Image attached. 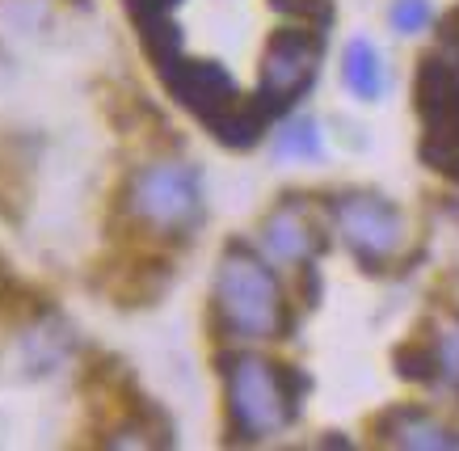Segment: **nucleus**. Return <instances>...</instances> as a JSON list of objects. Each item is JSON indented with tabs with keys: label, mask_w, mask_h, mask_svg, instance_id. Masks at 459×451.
<instances>
[{
	"label": "nucleus",
	"mask_w": 459,
	"mask_h": 451,
	"mask_svg": "<svg viewBox=\"0 0 459 451\" xmlns=\"http://www.w3.org/2000/svg\"><path fill=\"white\" fill-rule=\"evenodd\" d=\"M215 321L240 342H270L287 334V299L279 274L253 254L245 240H232L215 270Z\"/></svg>",
	"instance_id": "nucleus-1"
},
{
	"label": "nucleus",
	"mask_w": 459,
	"mask_h": 451,
	"mask_svg": "<svg viewBox=\"0 0 459 451\" xmlns=\"http://www.w3.org/2000/svg\"><path fill=\"white\" fill-rule=\"evenodd\" d=\"M228 380V430L237 438H270L299 418V396L307 393V376L282 371L257 354H232L223 367Z\"/></svg>",
	"instance_id": "nucleus-2"
},
{
	"label": "nucleus",
	"mask_w": 459,
	"mask_h": 451,
	"mask_svg": "<svg viewBox=\"0 0 459 451\" xmlns=\"http://www.w3.org/2000/svg\"><path fill=\"white\" fill-rule=\"evenodd\" d=\"M123 212L160 240L195 237V228L207 215L203 182L190 165H178V160L140 165L123 186Z\"/></svg>",
	"instance_id": "nucleus-3"
},
{
	"label": "nucleus",
	"mask_w": 459,
	"mask_h": 451,
	"mask_svg": "<svg viewBox=\"0 0 459 451\" xmlns=\"http://www.w3.org/2000/svg\"><path fill=\"white\" fill-rule=\"evenodd\" d=\"M320 56H325V30L304 26V22H299V26H282L265 39L257 98H262V106L274 114V118L287 114L295 101L312 89Z\"/></svg>",
	"instance_id": "nucleus-4"
},
{
	"label": "nucleus",
	"mask_w": 459,
	"mask_h": 451,
	"mask_svg": "<svg viewBox=\"0 0 459 451\" xmlns=\"http://www.w3.org/2000/svg\"><path fill=\"white\" fill-rule=\"evenodd\" d=\"M333 224L350 245V254L367 270L388 266L404 245V215L396 212V203H388L384 195H371V190H354V195L337 198Z\"/></svg>",
	"instance_id": "nucleus-5"
},
{
	"label": "nucleus",
	"mask_w": 459,
	"mask_h": 451,
	"mask_svg": "<svg viewBox=\"0 0 459 451\" xmlns=\"http://www.w3.org/2000/svg\"><path fill=\"white\" fill-rule=\"evenodd\" d=\"M160 81H165L169 98L178 101L181 110H190L195 118H203V123H211V118H220L232 101L240 98L237 81H232V72L223 68V64H215V59H169V64H160Z\"/></svg>",
	"instance_id": "nucleus-6"
},
{
	"label": "nucleus",
	"mask_w": 459,
	"mask_h": 451,
	"mask_svg": "<svg viewBox=\"0 0 459 451\" xmlns=\"http://www.w3.org/2000/svg\"><path fill=\"white\" fill-rule=\"evenodd\" d=\"M262 232H265V245L274 249V257L295 262V266L316 262L329 249V232L320 224L316 207L307 203V195H282L274 203V212L265 215Z\"/></svg>",
	"instance_id": "nucleus-7"
},
{
	"label": "nucleus",
	"mask_w": 459,
	"mask_h": 451,
	"mask_svg": "<svg viewBox=\"0 0 459 451\" xmlns=\"http://www.w3.org/2000/svg\"><path fill=\"white\" fill-rule=\"evenodd\" d=\"M169 279H173V270H169L165 257L126 254V257H118V262H110V266H101L98 287L114 304L135 308V304H152V299L165 296Z\"/></svg>",
	"instance_id": "nucleus-8"
},
{
	"label": "nucleus",
	"mask_w": 459,
	"mask_h": 451,
	"mask_svg": "<svg viewBox=\"0 0 459 451\" xmlns=\"http://www.w3.org/2000/svg\"><path fill=\"white\" fill-rule=\"evenodd\" d=\"M371 430L379 435V443L388 447H409V451H451L459 447V435L443 418H434L426 409L418 405H396V409H384Z\"/></svg>",
	"instance_id": "nucleus-9"
},
{
	"label": "nucleus",
	"mask_w": 459,
	"mask_h": 451,
	"mask_svg": "<svg viewBox=\"0 0 459 451\" xmlns=\"http://www.w3.org/2000/svg\"><path fill=\"white\" fill-rule=\"evenodd\" d=\"M270 118H274V114L265 110L257 93H253V98H245V93H240V98L220 114V118H211L207 131L223 143V148H253V143L265 135Z\"/></svg>",
	"instance_id": "nucleus-10"
},
{
	"label": "nucleus",
	"mask_w": 459,
	"mask_h": 451,
	"mask_svg": "<svg viewBox=\"0 0 459 451\" xmlns=\"http://www.w3.org/2000/svg\"><path fill=\"white\" fill-rule=\"evenodd\" d=\"M342 81L359 101H379L384 93V64L371 39H350L342 56Z\"/></svg>",
	"instance_id": "nucleus-11"
},
{
	"label": "nucleus",
	"mask_w": 459,
	"mask_h": 451,
	"mask_svg": "<svg viewBox=\"0 0 459 451\" xmlns=\"http://www.w3.org/2000/svg\"><path fill=\"white\" fill-rule=\"evenodd\" d=\"M274 156H279V160H316V156H320V131H316V123H312V118H291V123L279 131Z\"/></svg>",
	"instance_id": "nucleus-12"
},
{
	"label": "nucleus",
	"mask_w": 459,
	"mask_h": 451,
	"mask_svg": "<svg viewBox=\"0 0 459 451\" xmlns=\"http://www.w3.org/2000/svg\"><path fill=\"white\" fill-rule=\"evenodd\" d=\"M392 363H396V371H401L404 380H434L438 376V359H434V346H426V342H404V346H396V354H392Z\"/></svg>",
	"instance_id": "nucleus-13"
},
{
	"label": "nucleus",
	"mask_w": 459,
	"mask_h": 451,
	"mask_svg": "<svg viewBox=\"0 0 459 451\" xmlns=\"http://www.w3.org/2000/svg\"><path fill=\"white\" fill-rule=\"evenodd\" d=\"M388 22L396 34H418L430 22V0H392Z\"/></svg>",
	"instance_id": "nucleus-14"
},
{
	"label": "nucleus",
	"mask_w": 459,
	"mask_h": 451,
	"mask_svg": "<svg viewBox=\"0 0 459 451\" xmlns=\"http://www.w3.org/2000/svg\"><path fill=\"white\" fill-rule=\"evenodd\" d=\"M274 9H282V13H291L295 22L316 26V30H329V22H333V4H329V0H274Z\"/></svg>",
	"instance_id": "nucleus-15"
},
{
	"label": "nucleus",
	"mask_w": 459,
	"mask_h": 451,
	"mask_svg": "<svg viewBox=\"0 0 459 451\" xmlns=\"http://www.w3.org/2000/svg\"><path fill=\"white\" fill-rule=\"evenodd\" d=\"M434 359H438V376L459 393V325L434 342Z\"/></svg>",
	"instance_id": "nucleus-16"
},
{
	"label": "nucleus",
	"mask_w": 459,
	"mask_h": 451,
	"mask_svg": "<svg viewBox=\"0 0 459 451\" xmlns=\"http://www.w3.org/2000/svg\"><path fill=\"white\" fill-rule=\"evenodd\" d=\"M131 4V13H140V9H165V13H173L181 0H126Z\"/></svg>",
	"instance_id": "nucleus-17"
}]
</instances>
